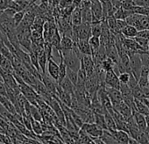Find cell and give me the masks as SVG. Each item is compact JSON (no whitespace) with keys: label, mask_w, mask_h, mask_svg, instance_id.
Instances as JSON below:
<instances>
[{"label":"cell","mask_w":149,"mask_h":144,"mask_svg":"<svg viewBox=\"0 0 149 144\" xmlns=\"http://www.w3.org/2000/svg\"><path fill=\"white\" fill-rule=\"evenodd\" d=\"M61 51V50H60ZM64 63L68 69L78 72L81 68V57L82 55L78 51L76 44L74 45V48L71 50L62 51L61 52Z\"/></svg>","instance_id":"1"},{"label":"cell","mask_w":149,"mask_h":144,"mask_svg":"<svg viewBox=\"0 0 149 144\" xmlns=\"http://www.w3.org/2000/svg\"><path fill=\"white\" fill-rule=\"evenodd\" d=\"M129 59H130V66H131V73L132 75L135 78V79L138 81L139 78L140 76L141 70H142V63L140 60L139 54L134 53L128 55Z\"/></svg>","instance_id":"2"},{"label":"cell","mask_w":149,"mask_h":144,"mask_svg":"<svg viewBox=\"0 0 149 144\" xmlns=\"http://www.w3.org/2000/svg\"><path fill=\"white\" fill-rule=\"evenodd\" d=\"M80 130L86 134L88 136H90L92 141L95 139L101 138L104 134V130H102L95 123H84Z\"/></svg>","instance_id":"3"},{"label":"cell","mask_w":149,"mask_h":144,"mask_svg":"<svg viewBox=\"0 0 149 144\" xmlns=\"http://www.w3.org/2000/svg\"><path fill=\"white\" fill-rule=\"evenodd\" d=\"M91 11L92 13L91 25L98 24L103 21V9L101 2L98 0H93L91 4Z\"/></svg>","instance_id":"4"},{"label":"cell","mask_w":149,"mask_h":144,"mask_svg":"<svg viewBox=\"0 0 149 144\" xmlns=\"http://www.w3.org/2000/svg\"><path fill=\"white\" fill-rule=\"evenodd\" d=\"M104 85L106 87L113 88L119 91L120 88V82L118 80V77L115 74L113 70H110L105 72L104 75Z\"/></svg>","instance_id":"5"},{"label":"cell","mask_w":149,"mask_h":144,"mask_svg":"<svg viewBox=\"0 0 149 144\" xmlns=\"http://www.w3.org/2000/svg\"><path fill=\"white\" fill-rule=\"evenodd\" d=\"M81 68L86 72L87 77H91L95 72V64L91 55H82Z\"/></svg>","instance_id":"6"},{"label":"cell","mask_w":149,"mask_h":144,"mask_svg":"<svg viewBox=\"0 0 149 144\" xmlns=\"http://www.w3.org/2000/svg\"><path fill=\"white\" fill-rule=\"evenodd\" d=\"M47 75L57 83L59 78V64H57L53 57L47 58Z\"/></svg>","instance_id":"7"},{"label":"cell","mask_w":149,"mask_h":144,"mask_svg":"<svg viewBox=\"0 0 149 144\" xmlns=\"http://www.w3.org/2000/svg\"><path fill=\"white\" fill-rule=\"evenodd\" d=\"M105 92H106V93H107V95H108L113 107L119 105V104H121L122 102H124L123 99H122V95H121V93H120V92L118 90L105 86Z\"/></svg>","instance_id":"8"},{"label":"cell","mask_w":149,"mask_h":144,"mask_svg":"<svg viewBox=\"0 0 149 144\" xmlns=\"http://www.w3.org/2000/svg\"><path fill=\"white\" fill-rule=\"evenodd\" d=\"M108 134H110V136L112 139H114L115 141H117L118 142H119L121 144H126L128 142V140L130 139L129 134L121 130H115V131L108 132Z\"/></svg>","instance_id":"9"},{"label":"cell","mask_w":149,"mask_h":144,"mask_svg":"<svg viewBox=\"0 0 149 144\" xmlns=\"http://www.w3.org/2000/svg\"><path fill=\"white\" fill-rule=\"evenodd\" d=\"M113 109L116 112H118L125 120H127L129 118H131L132 116V109L126 104H125L124 102H122L121 104L114 106Z\"/></svg>","instance_id":"10"},{"label":"cell","mask_w":149,"mask_h":144,"mask_svg":"<svg viewBox=\"0 0 149 144\" xmlns=\"http://www.w3.org/2000/svg\"><path fill=\"white\" fill-rule=\"evenodd\" d=\"M74 44L82 55H91L89 40H78Z\"/></svg>","instance_id":"11"},{"label":"cell","mask_w":149,"mask_h":144,"mask_svg":"<svg viewBox=\"0 0 149 144\" xmlns=\"http://www.w3.org/2000/svg\"><path fill=\"white\" fill-rule=\"evenodd\" d=\"M132 118L140 132H146V125L145 116L137 112H132Z\"/></svg>","instance_id":"12"},{"label":"cell","mask_w":149,"mask_h":144,"mask_svg":"<svg viewBox=\"0 0 149 144\" xmlns=\"http://www.w3.org/2000/svg\"><path fill=\"white\" fill-rule=\"evenodd\" d=\"M70 22L73 27H78L82 24V10L79 7L74 9L70 16Z\"/></svg>","instance_id":"13"},{"label":"cell","mask_w":149,"mask_h":144,"mask_svg":"<svg viewBox=\"0 0 149 144\" xmlns=\"http://www.w3.org/2000/svg\"><path fill=\"white\" fill-rule=\"evenodd\" d=\"M38 63L40 68V75H44L47 73V55L45 51H42L38 55Z\"/></svg>","instance_id":"14"},{"label":"cell","mask_w":149,"mask_h":144,"mask_svg":"<svg viewBox=\"0 0 149 144\" xmlns=\"http://www.w3.org/2000/svg\"><path fill=\"white\" fill-rule=\"evenodd\" d=\"M58 54L60 56V64H59V78L57 81V84L59 85L65 78H66V74H67V67L64 63L63 61V57L61 55V52L60 50H58Z\"/></svg>","instance_id":"15"},{"label":"cell","mask_w":149,"mask_h":144,"mask_svg":"<svg viewBox=\"0 0 149 144\" xmlns=\"http://www.w3.org/2000/svg\"><path fill=\"white\" fill-rule=\"evenodd\" d=\"M74 43L73 42L72 39H70L68 36L62 35L61 38V43H60V50L62 51H68L71 50L74 48Z\"/></svg>","instance_id":"16"},{"label":"cell","mask_w":149,"mask_h":144,"mask_svg":"<svg viewBox=\"0 0 149 144\" xmlns=\"http://www.w3.org/2000/svg\"><path fill=\"white\" fill-rule=\"evenodd\" d=\"M59 86L61 87V89L62 91H64L65 92L68 93L69 95H73L74 92V90H76V88H74V85L67 78H65L60 84H59Z\"/></svg>","instance_id":"17"},{"label":"cell","mask_w":149,"mask_h":144,"mask_svg":"<svg viewBox=\"0 0 149 144\" xmlns=\"http://www.w3.org/2000/svg\"><path fill=\"white\" fill-rule=\"evenodd\" d=\"M31 127H32V132L34 134H36V136H40L43 134V133L45 132V126L43 127L40 121L34 120L33 119H31Z\"/></svg>","instance_id":"18"},{"label":"cell","mask_w":149,"mask_h":144,"mask_svg":"<svg viewBox=\"0 0 149 144\" xmlns=\"http://www.w3.org/2000/svg\"><path fill=\"white\" fill-rule=\"evenodd\" d=\"M138 34V30L132 27V26H126L122 31H121V34L125 38V39H134L136 38Z\"/></svg>","instance_id":"19"},{"label":"cell","mask_w":149,"mask_h":144,"mask_svg":"<svg viewBox=\"0 0 149 144\" xmlns=\"http://www.w3.org/2000/svg\"><path fill=\"white\" fill-rule=\"evenodd\" d=\"M140 114L146 115L149 113V109L146 106V105L140 100V99H134V111Z\"/></svg>","instance_id":"20"},{"label":"cell","mask_w":149,"mask_h":144,"mask_svg":"<svg viewBox=\"0 0 149 144\" xmlns=\"http://www.w3.org/2000/svg\"><path fill=\"white\" fill-rule=\"evenodd\" d=\"M104 119H105V124H106V127H107V130H106V131L111 132V131L118 130V129H117V127H116V124H115V121H114L112 116H111L107 111L104 112Z\"/></svg>","instance_id":"21"},{"label":"cell","mask_w":149,"mask_h":144,"mask_svg":"<svg viewBox=\"0 0 149 144\" xmlns=\"http://www.w3.org/2000/svg\"><path fill=\"white\" fill-rule=\"evenodd\" d=\"M133 13L132 11H126V10H124L122 8L117 10L113 15V17L117 20H125L130 15H132Z\"/></svg>","instance_id":"22"},{"label":"cell","mask_w":149,"mask_h":144,"mask_svg":"<svg viewBox=\"0 0 149 144\" xmlns=\"http://www.w3.org/2000/svg\"><path fill=\"white\" fill-rule=\"evenodd\" d=\"M94 123L98 126L102 130L106 131V124H105V119L104 114H98V113H94Z\"/></svg>","instance_id":"23"},{"label":"cell","mask_w":149,"mask_h":144,"mask_svg":"<svg viewBox=\"0 0 149 144\" xmlns=\"http://www.w3.org/2000/svg\"><path fill=\"white\" fill-rule=\"evenodd\" d=\"M89 45L91 48V55H93L100 48V40L97 37H93L91 36L89 39Z\"/></svg>","instance_id":"24"},{"label":"cell","mask_w":149,"mask_h":144,"mask_svg":"<svg viewBox=\"0 0 149 144\" xmlns=\"http://www.w3.org/2000/svg\"><path fill=\"white\" fill-rule=\"evenodd\" d=\"M116 64L108 57H106L101 63V66H100V69L103 70L104 72H107V71H110V70H113V68Z\"/></svg>","instance_id":"25"},{"label":"cell","mask_w":149,"mask_h":144,"mask_svg":"<svg viewBox=\"0 0 149 144\" xmlns=\"http://www.w3.org/2000/svg\"><path fill=\"white\" fill-rule=\"evenodd\" d=\"M25 13H26V10L15 13V14L13 15V26H14L15 28L21 23V21H22V20H23V18L25 16Z\"/></svg>","instance_id":"26"},{"label":"cell","mask_w":149,"mask_h":144,"mask_svg":"<svg viewBox=\"0 0 149 144\" xmlns=\"http://www.w3.org/2000/svg\"><path fill=\"white\" fill-rule=\"evenodd\" d=\"M66 78L74 85V87H76L77 83V72L73 71V70H70V69H67Z\"/></svg>","instance_id":"27"},{"label":"cell","mask_w":149,"mask_h":144,"mask_svg":"<svg viewBox=\"0 0 149 144\" xmlns=\"http://www.w3.org/2000/svg\"><path fill=\"white\" fill-rule=\"evenodd\" d=\"M142 67L149 70V53L148 52H141L139 53Z\"/></svg>","instance_id":"28"},{"label":"cell","mask_w":149,"mask_h":144,"mask_svg":"<svg viewBox=\"0 0 149 144\" xmlns=\"http://www.w3.org/2000/svg\"><path fill=\"white\" fill-rule=\"evenodd\" d=\"M132 92V97L133 99H145V95H144V92L139 87V85L135 86L134 88H132L131 90Z\"/></svg>","instance_id":"29"},{"label":"cell","mask_w":149,"mask_h":144,"mask_svg":"<svg viewBox=\"0 0 149 144\" xmlns=\"http://www.w3.org/2000/svg\"><path fill=\"white\" fill-rule=\"evenodd\" d=\"M101 32H102L101 23L91 25V36L99 38L101 35Z\"/></svg>","instance_id":"30"},{"label":"cell","mask_w":149,"mask_h":144,"mask_svg":"<svg viewBox=\"0 0 149 144\" xmlns=\"http://www.w3.org/2000/svg\"><path fill=\"white\" fill-rule=\"evenodd\" d=\"M101 139H102L106 144H121V143L118 142L117 141H115L114 139H112V138L110 136V134H108L107 131H104V134H103Z\"/></svg>","instance_id":"31"},{"label":"cell","mask_w":149,"mask_h":144,"mask_svg":"<svg viewBox=\"0 0 149 144\" xmlns=\"http://www.w3.org/2000/svg\"><path fill=\"white\" fill-rule=\"evenodd\" d=\"M135 7L133 0H124L122 1V6L121 8L126 11H132L133 8Z\"/></svg>","instance_id":"32"},{"label":"cell","mask_w":149,"mask_h":144,"mask_svg":"<svg viewBox=\"0 0 149 144\" xmlns=\"http://www.w3.org/2000/svg\"><path fill=\"white\" fill-rule=\"evenodd\" d=\"M132 73H127V72H124L118 75V80L120 82V85H127L129 83L130 78Z\"/></svg>","instance_id":"33"},{"label":"cell","mask_w":149,"mask_h":144,"mask_svg":"<svg viewBox=\"0 0 149 144\" xmlns=\"http://www.w3.org/2000/svg\"><path fill=\"white\" fill-rule=\"evenodd\" d=\"M136 37L137 38H141V39L149 40V30H141V31H139Z\"/></svg>","instance_id":"34"},{"label":"cell","mask_w":149,"mask_h":144,"mask_svg":"<svg viewBox=\"0 0 149 144\" xmlns=\"http://www.w3.org/2000/svg\"><path fill=\"white\" fill-rule=\"evenodd\" d=\"M111 6L114 9L116 10H118L121 8V6H122V1L120 0H113V1H111Z\"/></svg>","instance_id":"35"},{"label":"cell","mask_w":149,"mask_h":144,"mask_svg":"<svg viewBox=\"0 0 149 144\" xmlns=\"http://www.w3.org/2000/svg\"><path fill=\"white\" fill-rule=\"evenodd\" d=\"M94 141V142L96 143V144H106L101 138H98V139H95V140H93Z\"/></svg>","instance_id":"36"},{"label":"cell","mask_w":149,"mask_h":144,"mask_svg":"<svg viewBox=\"0 0 149 144\" xmlns=\"http://www.w3.org/2000/svg\"><path fill=\"white\" fill-rule=\"evenodd\" d=\"M126 144H139V143L137 141H135L134 139H132V138L130 137V139L128 140V142Z\"/></svg>","instance_id":"37"},{"label":"cell","mask_w":149,"mask_h":144,"mask_svg":"<svg viewBox=\"0 0 149 144\" xmlns=\"http://www.w3.org/2000/svg\"><path fill=\"white\" fill-rule=\"evenodd\" d=\"M147 81H148V85H149V74H148V77H147Z\"/></svg>","instance_id":"38"},{"label":"cell","mask_w":149,"mask_h":144,"mask_svg":"<svg viewBox=\"0 0 149 144\" xmlns=\"http://www.w3.org/2000/svg\"><path fill=\"white\" fill-rule=\"evenodd\" d=\"M0 144H4V143H1V142H0Z\"/></svg>","instance_id":"39"}]
</instances>
